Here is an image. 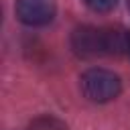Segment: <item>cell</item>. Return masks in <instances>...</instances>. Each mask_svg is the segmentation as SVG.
<instances>
[{
    "label": "cell",
    "mask_w": 130,
    "mask_h": 130,
    "mask_svg": "<svg viewBox=\"0 0 130 130\" xmlns=\"http://www.w3.org/2000/svg\"><path fill=\"white\" fill-rule=\"evenodd\" d=\"M81 91L87 100L95 102V104H106V102H112L120 95L122 91V81L120 77L114 73V71H108V69H100V67H93V69H87L83 75H81Z\"/></svg>",
    "instance_id": "1"
},
{
    "label": "cell",
    "mask_w": 130,
    "mask_h": 130,
    "mask_svg": "<svg viewBox=\"0 0 130 130\" xmlns=\"http://www.w3.org/2000/svg\"><path fill=\"white\" fill-rule=\"evenodd\" d=\"M71 49L77 57L93 59L100 55H106L104 51V28L95 26H77L71 32Z\"/></svg>",
    "instance_id": "2"
},
{
    "label": "cell",
    "mask_w": 130,
    "mask_h": 130,
    "mask_svg": "<svg viewBox=\"0 0 130 130\" xmlns=\"http://www.w3.org/2000/svg\"><path fill=\"white\" fill-rule=\"evenodd\" d=\"M55 0H16V16L28 26H45L55 18Z\"/></svg>",
    "instance_id": "3"
},
{
    "label": "cell",
    "mask_w": 130,
    "mask_h": 130,
    "mask_svg": "<svg viewBox=\"0 0 130 130\" xmlns=\"http://www.w3.org/2000/svg\"><path fill=\"white\" fill-rule=\"evenodd\" d=\"M104 51L106 55H128L130 51V30L126 28H104Z\"/></svg>",
    "instance_id": "4"
},
{
    "label": "cell",
    "mask_w": 130,
    "mask_h": 130,
    "mask_svg": "<svg viewBox=\"0 0 130 130\" xmlns=\"http://www.w3.org/2000/svg\"><path fill=\"white\" fill-rule=\"evenodd\" d=\"M28 130H67V126L55 116H39L30 122Z\"/></svg>",
    "instance_id": "5"
},
{
    "label": "cell",
    "mask_w": 130,
    "mask_h": 130,
    "mask_svg": "<svg viewBox=\"0 0 130 130\" xmlns=\"http://www.w3.org/2000/svg\"><path fill=\"white\" fill-rule=\"evenodd\" d=\"M93 12H110L116 8L118 0H83Z\"/></svg>",
    "instance_id": "6"
},
{
    "label": "cell",
    "mask_w": 130,
    "mask_h": 130,
    "mask_svg": "<svg viewBox=\"0 0 130 130\" xmlns=\"http://www.w3.org/2000/svg\"><path fill=\"white\" fill-rule=\"evenodd\" d=\"M128 57H130V51H128Z\"/></svg>",
    "instance_id": "7"
}]
</instances>
